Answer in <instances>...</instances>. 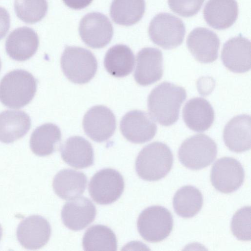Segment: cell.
Returning <instances> with one entry per match:
<instances>
[{"instance_id": "1", "label": "cell", "mask_w": 251, "mask_h": 251, "mask_svg": "<svg viewBox=\"0 0 251 251\" xmlns=\"http://www.w3.org/2000/svg\"><path fill=\"white\" fill-rule=\"evenodd\" d=\"M187 94L184 88L169 82H163L154 87L148 98L151 116L163 126H170L179 118L182 103Z\"/></svg>"}, {"instance_id": "2", "label": "cell", "mask_w": 251, "mask_h": 251, "mask_svg": "<svg viewBox=\"0 0 251 251\" xmlns=\"http://www.w3.org/2000/svg\"><path fill=\"white\" fill-rule=\"evenodd\" d=\"M37 80L29 72L17 69L6 74L0 81V101L19 109L28 104L37 90Z\"/></svg>"}, {"instance_id": "3", "label": "cell", "mask_w": 251, "mask_h": 251, "mask_svg": "<svg viewBox=\"0 0 251 251\" xmlns=\"http://www.w3.org/2000/svg\"><path fill=\"white\" fill-rule=\"evenodd\" d=\"M173 163L170 148L160 142L151 143L139 152L135 161V170L142 179L158 180L168 175Z\"/></svg>"}, {"instance_id": "4", "label": "cell", "mask_w": 251, "mask_h": 251, "mask_svg": "<svg viewBox=\"0 0 251 251\" xmlns=\"http://www.w3.org/2000/svg\"><path fill=\"white\" fill-rule=\"evenodd\" d=\"M62 71L71 81L77 84L89 82L98 68L97 59L89 50L78 47L66 46L61 58Z\"/></svg>"}, {"instance_id": "5", "label": "cell", "mask_w": 251, "mask_h": 251, "mask_svg": "<svg viewBox=\"0 0 251 251\" xmlns=\"http://www.w3.org/2000/svg\"><path fill=\"white\" fill-rule=\"evenodd\" d=\"M217 154L216 143L206 135L199 134L186 139L178 151L180 163L186 168L197 170L209 166Z\"/></svg>"}, {"instance_id": "6", "label": "cell", "mask_w": 251, "mask_h": 251, "mask_svg": "<svg viewBox=\"0 0 251 251\" xmlns=\"http://www.w3.org/2000/svg\"><path fill=\"white\" fill-rule=\"evenodd\" d=\"M138 232L146 241L156 243L168 237L173 227V218L165 207L153 205L140 214L137 223Z\"/></svg>"}, {"instance_id": "7", "label": "cell", "mask_w": 251, "mask_h": 251, "mask_svg": "<svg viewBox=\"0 0 251 251\" xmlns=\"http://www.w3.org/2000/svg\"><path fill=\"white\" fill-rule=\"evenodd\" d=\"M149 35L153 43L164 49L175 48L183 42L185 27L179 18L168 13H160L150 22Z\"/></svg>"}, {"instance_id": "8", "label": "cell", "mask_w": 251, "mask_h": 251, "mask_svg": "<svg viewBox=\"0 0 251 251\" xmlns=\"http://www.w3.org/2000/svg\"><path fill=\"white\" fill-rule=\"evenodd\" d=\"M124 187V180L121 174L113 169L105 168L92 176L88 190L94 201L101 205H107L114 202L121 196Z\"/></svg>"}, {"instance_id": "9", "label": "cell", "mask_w": 251, "mask_h": 251, "mask_svg": "<svg viewBox=\"0 0 251 251\" xmlns=\"http://www.w3.org/2000/svg\"><path fill=\"white\" fill-rule=\"evenodd\" d=\"M245 173L241 164L237 159L229 157L218 159L213 164L210 173L212 185L218 191L230 193L242 185Z\"/></svg>"}, {"instance_id": "10", "label": "cell", "mask_w": 251, "mask_h": 251, "mask_svg": "<svg viewBox=\"0 0 251 251\" xmlns=\"http://www.w3.org/2000/svg\"><path fill=\"white\" fill-rule=\"evenodd\" d=\"M78 30L82 41L93 49L106 46L113 35L111 23L105 15L100 12L85 15L80 22Z\"/></svg>"}, {"instance_id": "11", "label": "cell", "mask_w": 251, "mask_h": 251, "mask_svg": "<svg viewBox=\"0 0 251 251\" xmlns=\"http://www.w3.org/2000/svg\"><path fill=\"white\" fill-rule=\"evenodd\" d=\"M82 126L85 133L92 140L102 142L113 135L116 127V118L107 107L96 105L86 113Z\"/></svg>"}, {"instance_id": "12", "label": "cell", "mask_w": 251, "mask_h": 251, "mask_svg": "<svg viewBox=\"0 0 251 251\" xmlns=\"http://www.w3.org/2000/svg\"><path fill=\"white\" fill-rule=\"evenodd\" d=\"M124 137L133 143L142 144L151 140L157 131V126L147 113L134 110L126 113L120 122Z\"/></svg>"}, {"instance_id": "13", "label": "cell", "mask_w": 251, "mask_h": 251, "mask_svg": "<svg viewBox=\"0 0 251 251\" xmlns=\"http://www.w3.org/2000/svg\"><path fill=\"white\" fill-rule=\"evenodd\" d=\"M49 222L39 215L26 217L18 225L17 237L20 244L28 250H38L44 246L51 235Z\"/></svg>"}, {"instance_id": "14", "label": "cell", "mask_w": 251, "mask_h": 251, "mask_svg": "<svg viewBox=\"0 0 251 251\" xmlns=\"http://www.w3.org/2000/svg\"><path fill=\"white\" fill-rule=\"evenodd\" d=\"M186 44L194 58L201 63H212L218 58L220 40L209 29L194 28L188 35Z\"/></svg>"}, {"instance_id": "15", "label": "cell", "mask_w": 251, "mask_h": 251, "mask_svg": "<svg viewBox=\"0 0 251 251\" xmlns=\"http://www.w3.org/2000/svg\"><path fill=\"white\" fill-rule=\"evenodd\" d=\"M163 54L157 48H145L136 56L134 77L136 82L145 86L160 80L163 75Z\"/></svg>"}, {"instance_id": "16", "label": "cell", "mask_w": 251, "mask_h": 251, "mask_svg": "<svg viewBox=\"0 0 251 251\" xmlns=\"http://www.w3.org/2000/svg\"><path fill=\"white\" fill-rule=\"evenodd\" d=\"M96 211L95 205L90 199L78 197L63 205L61 219L68 228L78 231L85 228L94 221Z\"/></svg>"}, {"instance_id": "17", "label": "cell", "mask_w": 251, "mask_h": 251, "mask_svg": "<svg viewBox=\"0 0 251 251\" xmlns=\"http://www.w3.org/2000/svg\"><path fill=\"white\" fill-rule=\"evenodd\" d=\"M39 44L36 32L32 28L23 26L13 30L5 42V50L12 59L24 61L29 59L37 51Z\"/></svg>"}, {"instance_id": "18", "label": "cell", "mask_w": 251, "mask_h": 251, "mask_svg": "<svg viewBox=\"0 0 251 251\" xmlns=\"http://www.w3.org/2000/svg\"><path fill=\"white\" fill-rule=\"evenodd\" d=\"M221 60L230 71L243 73L251 69V42L242 36L230 38L224 45Z\"/></svg>"}, {"instance_id": "19", "label": "cell", "mask_w": 251, "mask_h": 251, "mask_svg": "<svg viewBox=\"0 0 251 251\" xmlns=\"http://www.w3.org/2000/svg\"><path fill=\"white\" fill-rule=\"evenodd\" d=\"M223 139L232 151L242 152L251 149V117L246 114L238 115L226 125Z\"/></svg>"}, {"instance_id": "20", "label": "cell", "mask_w": 251, "mask_h": 251, "mask_svg": "<svg viewBox=\"0 0 251 251\" xmlns=\"http://www.w3.org/2000/svg\"><path fill=\"white\" fill-rule=\"evenodd\" d=\"M238 15L236 0H209L203 9V17L207 24L217 30L230 27Z\"/></svg>"}, {"instance_id": "21", "label": "cell", "mask_w": 251, "mask_h": 251, "mask_svg": "<svg viewBox=\"0 0 251 251\" xmlns=\"http://www.w3.org/2000/svg\"><path fill=\"white\" fill-rule=\"evenodd\" d=\"M182 117L191 130L204 132L212 125L214 111L209 101L202 98H194L188 100L182 110Z\"/></svg>"}, {"instance_id": "22", "label": "cell", "mask_w": 251, "mask_h": 251, "mask_svg": "<svg viewBox=\"0 0 251 251\" xmlns=\"http://www.w3.org/2000/svg\"><path fill=\"white\" fill-rule=\"evenodd\" d=\"M62 158L69 165L77 169L89 167L94 163V153L91 143L82 137L68 138L60 148Z\"/></svg>"}, {"instance_id": "23", "label": "cell", "mask_w": 251, "mask_h": 251, "mask_svg": "<svg viewBox=\"0 0 251 251\" xmlns=\"http://www.w3.org/2000/svg\"><path fill=\"white\" fill-rule=\"evenodd\" d=\"M31 120L21 110H5L0 113V141L10 144L23 137L29 131Z\"/></svg>"}, {"instance_id": "24", "label": "cell", "mask_w": 251, "mask_h": 251, "mask_svg": "<svg viewBox=\"0 0 251 251\" xmlns=\"http://www.w3.org/2000/svg\"><path fill=\"white\" fill-rule=\"evenodd\" d=\"M87 178L82 172L73 169H63L54 177L52 186L60 198L70 200L82 195L87 186Z\"/></svg>"}, {"instance_id": "25", "label": "cell", "mask_w": 251, "mask_h": 251, "mask_svg": "<svg viewBox=\"0 0 251 251\" xmlns=\"http://www.w3.org/2000/svg\"><path fill=\"white\" fill-rule=\"evenodd\" d=\"M135 63L134 55L127 46L118 44L110 48L106 52L104 66L111 75L122 77L133 71Z\"/></svg>"}, {"instance_id": "26", "label": "cell", "mask_w": 251, "mask_h": 251, "mask_svg": "<svg viewBox=\"0 0 251 251\" xmlns=\"http://www.w3.org/2000/svg\"><path fill=\"white\" fill-rule=\"evenodd\" d=\"M61 139V133L58 126L51 123L45 124L33 131L30 139V148L38 156H48L55 151Z\"/></svg>"}, {"instance_id": "27", "label": "cell", "mask_w": 251, "mask_h": 251, "mask_svg": "<svg viewBox=\"0 0 251 251\" xmlns=\"http://www.w3.org/2000/svg\"><path fill=\"white\" fill-rule=\"evenodd\" d=\"M145 7V0H113L110 6V15L116 24L130 26L142 19Z\"/></svg>"}, {"instance_id": "28", "label": "cell", "mask_w": 251, "mask_h": 251, "mask_svg": "<svg viewBox=\"0 0 251 251\" xmlns=\"http://www.w3.org/2000/svg\"><path fill=\"white\" fill-rule=\"evenodd\" d=\"M173 207L179 216L189 218L196 215L203 204L202 195L197 188L187 185L179 188L173 198Z\"/></svg>"}, {"instance_id": "29", "label": "cell", "mask_w": 251, "mask_h": 251, "mask_svg": "<svg viewBox=\"0 0 251 251\" xmlns=\"http://www.w3.org/2000/svg\"><path fill=\"white\" fill-rule=\"evenodd\" d=\"M85 251H117V240L113 230L107 226L96 225L85 231L82 239Z\"/></svg>"}, {"instance_id": "30", "label": "cell", "mask_w": 251, "mask_h": 251, "mask_svg": "<svg viewBox=\"0 0 251 251\" xmlns=\"http://www.w3.org/2000/svg\"><path fill=\"white\" fill-rule=\"evenodd\" d=\"M48 9L47 0H15L17 16L27 24H35L42 20Z\"/></svg>"}, {"instance_id": "31", "label": "cell", "mask_w": 251, "mask_h": 251, "mask_svg": "<svg viewBox=\"0 0 251 251\" xmlns=\"http://www.w3.org/2000/svg\"><path fill=\"white\" fill-rule=\"evenodd\" d=\"M233 234L242 241L251 240V207L244 206L233 215L231 223Z\"/></svg>"}, {"instance_id": "32", "label": "cell", "mask_w": 251, "mask_h": 251, "mask_svg": "<svg viewBox=\"0 0 251 251\" xmlns=\"http://www.w3.org/2000/svg\"><path fill=\"white\" fill-rule=\"evenodd\" d=\"M204 0H168L170 9L184 17L196 15L201 9Z\"/></svg>"}, {"instance_id": "33", "label": "cell", "mask_w": 251, "mask_h": 251, "mask_svg": "<svg viewBox=\"0 0 251 251\" xmlns=\"http://www.w3.org/2000/svg\"><path fill=\"white\" fill-rule=\"evenodd\" d=\"M10 26V17L8 11L0 6V40L8 33Z\"/></svg>"}, {"instance_id": "34", "label": "cell", "mask_w": 251, "mask_h": 251, "mask_svg": "<svg viewBox=\"0 0 251 251\" xmlns=\"http://www.w3.org/2000/svg\"><path fill=\"white\" fill-rule=\"evenodd\" d=\"M64 3L69 7L80 10L86 7L93 0H63Z\"/></svg>"}, {"instance_id": "35", "label": "cell", "mask_w": 251, "mask_h": 251, "mask_svg": "<svg viewBox=\"0 0 251 251\" xmlns=\"http://www.w3.org/2000/svg\"><path fill=\"white\" fill-rule=\"evenodd\" d=\"M2 229L1 225H0V240L2 237Z\"/></svg>"}, {"instance_id": "36", "label": "cell", "mask_w": 251, "mask_h": 251, "mask_svg": "<svg viewBox=\"0 0 251 251\" xmlns=\"http://www.w3.org/2000/svg\"><path fill=\"white\" fill-rule=\"evenodd\" d=\"M1 61H0V70H1Z\"/></svg>"}]
</instances>
